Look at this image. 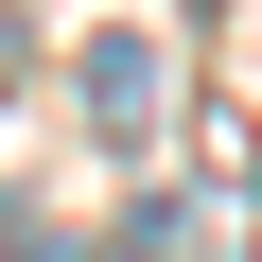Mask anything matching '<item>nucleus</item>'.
I'll use <instances>...</instances> for the list:
<instances>
[{
	"mask_svg": "<svg viewBox=\"0 0 262 262\" xmlns=\"http://www.w3.org/2000/svg\"><path fill=\"white\" fill-rule=\"evenodd\" d=\"M0 262H105L88 227H0Z\"/></svg>",
	"mask_w": 262,
	"mask_h": 262,
	"instance_id": "7ed1b4c3",
	"label": "nucleus"
},
{
	"mask_svg": "<svg viewBox=\"0 0 262 262\" xmlns=\"http://www.w3.org/2000/svg\"><path fill=\"white\" fill-rule=\"evenodd\" d=\"M210 245H227V227L175 210V192H158V210H122V262H210Z\"/></svg>",
	"mask_w": 262,
	"mask_h": 262,
	"instance_id": "f03ea898",
	"label": "nucleus"
},
{
	"mask_svg": "<svg viewBox=\"0 0 262 262\" xmlns=\"http://www.w3.org/2000/svg\"><path fill=\"white\" fill-rule=\"evenodd\" d=\"M70 88H88V140H158V105H175L158 35H122V18H105V35L70 53Z\"/></svg>",
	"mask_w": 262,
	"mask_h": 262,
	"instance_id": "f257e3e1",
	"label": "nucleus"
},
{
	"mask_svg": "<svg viewBox=\"0 0 262 262\" xmlns=\"http://www.w3.org/2000/svg\"><path fill=\"white\" fill-rule=\"evenodd\" d=\"M0 227H18V210H0Z\"/></svg>",
	"mask_w": 262,
	"mask_h": 262,
	"instance_id": "20e7f679",
	"label": "nucleus"
}]
</instances>
